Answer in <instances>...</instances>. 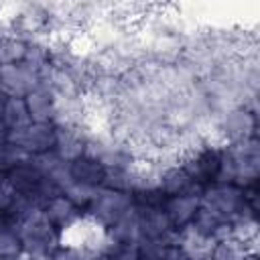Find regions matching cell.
Masks as SVG:
<instances>
[{"label":"cell","mask_w":260,"mask_h":260,"mask_svg":"<svg viewBox=\"0 0 260 260\" xmlns=\"http://www.w3.org/2000/svg\"><path fill=\"white\" fill-rule=\"evenodd\" d=\"M55 152L65 162H73L85 154V138L77 128H55Z\"/></svg>","instance_id":"9"},{"label":"cell","mask_w":260,"mask_h":260,"mask_svg":"<svg viewBox=\"0 0 260 260\" xmlns=\"http://www.w3.org/2000/svg\"><path fill=\"white\" fill-rule=\"evenodd\" d=\"M191 173L185 171L183 167H171L162 171V179H160V187L162 193L167 195H181L187 193V189L191 187Z\"/></svg>","instance_id":"15"},{"label":"cell","mask_w":260,"mask_h":260,"mask_svg":"<svg viewBox=\"0 0 260 260\" xmlns=\"http://www.w3.org/2000/svg\"><path fill=\"white\" fill-rule=\"evenodd\" d=\"M0 230H2V221H0Z\"/></svg>","instance_id":"26"},{"label":"cell","mask_w":260,"mask_h":260,"mask_svg":"<svg viewBox=\"0 0 260 260\" xmlns=\"http://www.w3.org/2000/svg\"><path fill=\"white\" fill-rule=\"evenodd\" d=\"M22 252L20 236L12 230H0V260H16Z\"/></svg>","instance_id":"20"},{"label":"cell","mask_w":260,"mask_h":260,"mask_svg":"<svg viewBox=\"0 0 260 260\" xmlns=\"http://www.w3.org/2000/svg\"><path fill=\"white\" fill-rule=\"evenodd\" d=\"M126 171L130 177L132 191H156L160 187L162 169L148 158H134L126 167Z\"/></svg>","instance_id":"7"},{"label":"cell","mask_w":260,"mask_h":260,"mask_svg":"<svg viewBox=\"0 0 260 260\" xmlns=\"http://www.w3.org/2000/svg\"><path fill=\"white\" fill-rule=\"evenodd\" d=\"M2 122L6 130H18L26 128L30 124V116L24 104V98H8L2 104Z\"/></svg>","instance_id":"14"},{"label":"cell","mask_w":260,"mask_h":260,"mask_svg":"<svg viewBox=\"0 0 260 260\" xmlns=\"http://www.w3.org/2000/svg\"><path fill=\"white\" fill-rule=\"evenodd\" d=\"M30 160H32V156L26 150H22L20 146L8 144V142H4L0 146V173L12 171V169H16L20 165H26Z\"/></svg>","instance_id":"18"},{"label":"cell","mask_w":260,"mask_h":260,"mask_svg":"<svg viewBox=\"0 0 260 260\" xmlns=\"http://www.w3.org/2000/svg\"><path fill=\"white\" fill-rule=\"evenodd\" d=\"M16 195H18V193H16L14 187L8 183V179H2V175H0V211H8V209L12 207Z\"/></svg>","instance_id":"22"},{"label":"cell","mask_w":260,"mask_h":260,"mask_svg":"<svg viewBox=\"0 0 260 260\" xmlns=\"http://www.w3.org/2000/svg\"><path fill=\"white\" fill-rule=\"evenodd\" d=\"M18 236H20L24 252L47 256V258H49V254H53V248L59 244V236L55 234V230H53L51 221L47 219V215L43 213V209H35L22 217Z\"/></svg>","instance_id":"1"},{"label":"cell","mask_w":260,"mask_h":260,"mask_svg":"<svg viewBox=\"0 0 260 260\" xmlns=\"http://www.w3.org/2000/svg\"><path fill=\"white\" fill-rule=\"evenodd\" d=\"M0 93H2V91H0Z\"/></svg>","instance_id":"27"},{"label":"cell","mask_w":260,"mask_h":260,"mask_svg":"<svg viewBox=\"0 0 260 260\" xmlns=\"http://www.w3.org/2000/svg\"><path fill=\"white\" fill-rule=\"evenodd\" d=\"M24 104H26V110H28V116H30V122H37V124H51L53 120V93L39 85L37 89H32L26 98H24Z\"/></svg>","instance_id":"11"},{"label":"cell","mask_w":260,"mask_h":260,"mask_svg":"<svg viewBox=\"0 0 260 260\" xmlns=\"http://www.w3.org/2000/svg\"><path fill=\"white\" fill-rule=\"evenodd\" d=\"M98 45L95 41L91 39L89 32H81V35H73L69 37L67 41V55L71 59H77V61H91L95 55H98Z\"/></svg>","instance_id":"16"},{"label":"cell","mask_w":260,"mask_h":260,"mask_svg":"<svg viewBox=\"0 0 260 260\" xmlns=\"http://www.w3.org/2000/svg\"><path fill=\"white\" fill-rule=\"evenodd\" d=\"M51 260H85L81 252L77 250H71V248H61L57 252L51 254Z\"/></svg>","instance_id":"23"},{"label":"cell","mask_w":260,"mask_h":260,"mask_svg":"<svg viewBox=\"0 0 260 260\" xmlns=\"http://www.w3.org/2000/svg\"><path fill=\"white\" fill-rule=\"evenodd\" d=\"M16 260H49L47 256H39V254H30V252H20V256Z\"/></svg>","instance_id":"24"},{"label":"cell","mask_w":260,"mask_h":260,"mask_svg":"<svg viewBox=\"0 0 260 260\" xmlns=\"http://www.w3.org/2000/svg\"><path fill=\"white\" fill-rule=\"evenodd\" d=\"M24 55H26V41H22L20 37L0 39V65L20 63Z\"/></svg>","instance_id":"17"},{"label":"cell","mask_w":260,"mask_h":260,"mask_svg":"<svg viewBox=\"0 0 260 260\" xmlns=\"http://www.w3.org/2000/svg\"><path fill=\"white\" fill-rule=\"evenodd\" d=\"M199 207L211 213L217 221H230L238 219L244 213V195L240 193L238 187L232 185H219L209 189L203 199H199Z\"/></svg>","instance_id":"2"},{"label":"cell","mask_w":260,"mask_h":260,"mask_svg":"<svg viewBox=\"0 0 260 260\" xmlns=\"http://www.w3.org/2000/svg\"><path fill=\"white\" fill-rule=\"evenodd\" d=\"M4 142L14 144V146H20L30 156H37V154L49 152L55 146V126L49 124V122L47 124L30 122L26 128L6 130Z\"/></svg>","instance_id":"3"},{"label":"cell","mask_w":260,"mask_h":260,"mask_svg":"<svg viewBox=\"0 0 260 260\" xmlns=\"http://www.w3.org/2000/svg\"><path fill=\"white\" fill-rule=\"evenodd\" d=\"M32 167L39 171V175L43 179H47L49 183H53L61 193L67 185H71L73 177H71V169H69V162H65L63 158L57 156V152H43V154H37L32 156Z\"/></svg>","instance_id":"6"},{"label":"cell","mask_w":260,"mask_h":260,"mask_svg":"<svg viewBox=\"0 0 260 260\" xmlns=\"http://www.w3.org/2000/svg\"><path fill=\"white\" fill-rule=\"evenodd\" d=\"M199 211V197L191 193L173 195L165 205V215L171 225H187Z\"/></svg>","instance_id":"10"},{"label":"cell","mask_w":260,"mask_h":260,"mask_svg":"<svg viewBox=\"0 0 260 260\" xmlns=\"http://www.w3.org/2000/svg\"><path fill=\"white\" fill-rule=\"evenodd\" d=\"M43 213L47 215V219L51 221V225H59V228H65L69 225L73 219H77V211H75V205L65 197V195H55L47 201Z\"/></svg>","instance_id":"12"},{"label":"cell","mask_w":260,"mask_h":260,"mask_svg":"<svg viewBox=\"0 0 260 260\" xmlns=\"http://www.w3.org/2000/svg\"><path fill=\"white\" fill-rule=\"evenodd\" d=\"M69 169H71L73 181H79V183H85L91 187H95L98 183H104V171L106 169L89 156H81V158L69 162Z\"/></svg>","instance_id":"13"},{"label":"cell","mask_w":260,"mask_h":260,"mask_svg":"<svg viewBox=\"0 0 260 260\" xmlns=\"http://www.w3.org/2000/svg\"><path fill=\"white\" fill-rule=\"evenodd\" d=\"M41 85L39 69H32L24 61L12 65H0V91L8 98H26Z\"/></svg>","instance_id":"5"},{"label":"cell","mask_w":260,"mask_h":260,"mask_svg":"<svg viewBox=\"0 0 260 260\" xmlns=\"http://www.w3.org/2000/svg\"><path fill=\"white\" fill-rule=\"evenodd\" d=\"M0 130H6L4 122H2V102H0Z\"/></svg>","instance_id":"25"},{"label":"cell","mask_w":260,"mask_h":260,"mask_svg":"<svg viewBox=\"0 0 260 260\" xmlns=\"http://www.w3.org/2000/svg\"><path fill=\"white\" fill-rule=\"evenodd\" d=\"M91 203V215L104 223L106 228H112L118 223L130 209H132V197L124 191H114V189H95Z\"/></svg>","instance_id":"4"},{"label":"cell","mask_w":260,"mask_h":260,"mask_svg":"<svg viewBox=\"0 0 260 260\" xmlns=\"http://www.w3.org/2000/svg\"><path fill=\"white\" fill-rule=\"evenodd\" d=\"M63 195L73 203V205H87L93 195H95V187L79 183V181H71V185H67L63 189Z\"/></svg>","instance_id":"21"},{"label":"cell","mask_w":260,"mask_h":260,"mask_svg":"<svg viewBox=\"0 0 260 260\" xmlns=\"http://www.w3.org/2000/svg\"><path fill=\"white\" fill-rule=\"evenodd\" d=\"M169 244L160 238H140L136 244V256L140 260H165Z\"/></svg>","instance_id":"19"},{"label":"cell","mask_w":260,"mask_h":260,"mask_svg":"<svg viewBox=\"0 0 260 260\" xmlns=\"http://www.w3.org/2000/svg\"><path fill=\"white\" fill-rule=\"evenodd\" d=\"M215 118H217V124L221 126V130L228 134L230 142L244 140V138H250L254 134V126H256L254 114L244 110V108H234V110H230L221 116H215Z\"/></svg>","instance_id":"8"}]
</instances>
